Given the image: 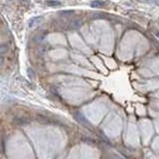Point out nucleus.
I'll return each mask as SVG.
<instances>
[{"label": "nucleus", "mask_w": 159, "mask_h": 159, "mask_svg": "<svg viewBox=\"0 0 159 159\" xmlns=\"http://www.w3.org/2000/svg\"><path fill=\"white\" fill-rule=\"evenodd\" d=\"M42 21H43V17L38 16V17H36V18H32V19L29 21V24H28V26L31 28V27H33L34 25H38V23L42 22Z\"/></svg>", "instance_id": "f257e3e1"}, {"label": "nucleus", "mask_w": 159, "mask_h": 159, "mask_svg": "<svg viewBox=\"0 0 159 159\" xmlns=\"http://www.w3.org/2000/svg\"><path fill=\"white\" fill-rule=\"evenodd\" d=\"M46 4L48 6H51V7H57V6L61 5V3L59 1H56V0H47Z\"/></svg>", "instance_id": "f03ea898"}, {"label": "nucleus", "mask_w": 159, "mask_h": 159, "mask_svg": "<svg viewBox=\"0 0 159 159\" xmlns=\"http://www.w3.org/2000/svg\"><path fill=\"white\" fill-rule=\"evenodd\" d=\"M70 25H71V28H73V29H77V28H79L80 26H81V20H79V19L73 20V21H71Z\"/></svg>", "instance_id": "7ed1b4c3"}, {"label": "nucleus", "mask_w": 159, "mask_h": 159, "mask_svg": "<svg viewBox=\"0 0 159 159\" xmlns=\"http://www.w3.org/2000/svg\"><path fill=\"white\" fill-rule=\"evenodd\" d=\"M91 5L93 7H102L104 5V2L103 1H100V0H94L91 2Z\"/></svg>", "instance_id": "20e7f679"}, {"label": "nucleus", "mask_w": 159, "mask_h": 159, "mask_svg": "<svg viewBox=\"0 0 159 159\" xmlns=\"http://www.w3.org/2000/svg\"><path fill=\"white\" fill-rule=\"evenodd\" d=\"M8 52V46L5 44L0 45V55L6 54Z\"/></svg>", "instance_id": "39448f33"}, {"label": "nucleus", "mask_w": 159, "mask_h": 159, "mask_svg": "<svg viewBox=\"0 0 159 159\" xmlns=\"http://www.w3.org/2000/svg\"><path fill=\"white\" fill-rule=\"evenodd\" d=\"M3 65V57H1L0 56V68H1V66Z\"/></svg>", "instance_id": "423d86ee"}, {"label": "nucleus", "mask_w": 159, "mask_h": 159, "mask_svg": "<svg viewBox=\"0 0 159 159\" xmlns=\"http://www.w3.org/2000/svg\"><path fill=\"white\" fill-rule=\"evenodd\" d=\"M151 2H153V3H155V4H159V2L157 1V0H150Z\"/></svg>", "instance_id": "0eeeda50"}, {"label": "nucleus", "mask_w": 159, "mask_h": 159, "mask_svg": "<svg viewBox=\"0 0 159 159\" xmlns=\"http://www.w3.org/2000/svg\"><path fill=\"white\" fill-rule=\"evenodd\" d=\"M155 34H156V36L159 38V30H158V31H156V32H155Z\"/></svg>", "instance_id": "6e6552de"}]
</instances>
